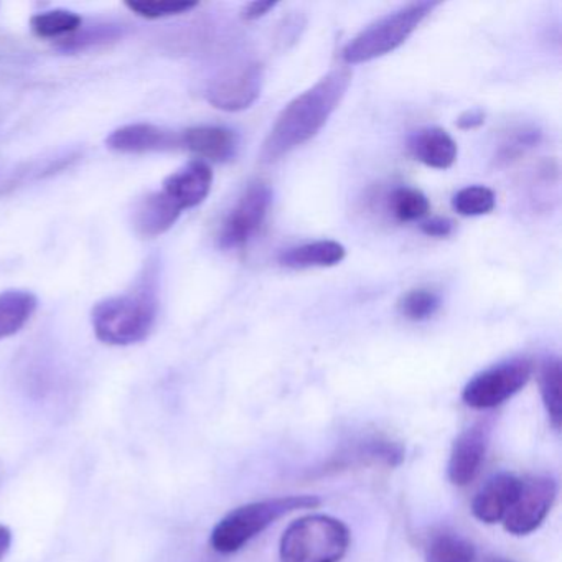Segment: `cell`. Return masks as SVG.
<instances>
[{
    "instance_id": "6da1fadb",
    "label": "cell",
    "mask_w": 562,
    "mask_h": 562,
    "mask_svg": "<svg viewBox=\"0 0 562 562\" xmlns=\"http://www.w3.org/2000/svg\"><path fill=\"white\" fill-rule=\"evenodd\" d=\"M351 77V68L340 65L295 97L276 117L262 143L259 154L262 162H278L314 139L344 101Z\"/></svg>"
},
{
    "instance_id": "7a4b0ae2",
    "label": "cell",
    "mask_w": 562,
    "mask_h": 562,
    "mask_svg": "<svg viewBox=\"0 0 562 562\" xmlns=\"http://www.w3.org/2000/svg\"><path fill=\"white\" fill-rule=\"evenodd\" d=\"M159 312L156 276H146L133 291L98 302L91 312L97 338L113 347L140 344L154 330Z\"/></svg>"
},
{
    "instance_id": "3957f363",
    "label": "cell",
    "mask_w": 562,
    "mask_h": 562,
    "mask_svg": "<svg viewBox=\"0 0 562 562\" xmlns=\"http://www.w3.org/2000/svg\"><path fill=\"white\" fill-rule=\"evenodd\" d=\"M321 498L314 495L278 496L248 503L220 519L210 536V544L220 554H233L245 548L251 539L289 513L317 508Z\"/></svg>"
},
{
    "instance_id": "277c9868",
    "label": "cell",
    "mask_w": 562,
    "mask_h": 562,
    "mask_svg": "<svg viewBox=\"0 0 562 562\" xmlns=\"http://www.w3.org/2000/svg\"><path fill=\"white\" fill-rule=\"evenodd\" d=\"M439 5V2L420 0L383 15L345 45L341 60L347 67H351L393 54L401 45L406 44L407 38Z\"/></svg>"
},
{
    "instance_id": "5b68a950",
    "label": "cell",
    "mask_w": 562,
    "mask_h": 562,
    "mask_svg": "<svg viewBox=\"0 0 562 562\" xmlns=\"http://www.w3.org/2000/svg\"><path fill=\"white\" fill-rule=\"evenodd\" d=\"M350 529L341 519L311 515L295 519L279 546L282 562H340L350 548Z\"/></svg>"
},
{
    "instance_id": "8992f818",
    "label": "cell",
    "mask_w": 562,
    "mask_h": 562,
    "mask_svg": "<svg viewBox=\"0 0 562 562\" xmlns=\"http://www.w3.org/2000/svg\"><path fill=\"white\" fill-rule=\"evenodd\" d=\"M532 363L528 358H512L480 371L465 384L462 400L472 409L485 411L512 400L531 380Z\"/></svg>"
},
{
    "instance_id": "52a82bcc",
    "label": "cell",
    "mask_w": 562,
    "mask_h": 562,
    "mask_svg": "<svg viewBox=\"0 0 562 562\" xmlns=\"http://www.w3.org/2000/svg\"><path fill=\"white\" fill-rule=\"evenodd\" d=\"M271 203V187L265 182L251 183L223 222L220 246L223 249L245 248L265 225Z\"/></svg>"
},
{
    "instance_id": "ba28073f",
    "label": "cell",
    "mask_w": 562,
    "mask_h": 562,
    "mask_svg": "<svg viewBox=\"0 0 562 562\" xmlns=\"http://www.w3.org/2000/svg\"><path fill=\"white\" fill-rule=\"evenodd\" d=\"M265 68L259 61H245L223 71L210 83L206 100L216 110L239 113L261 97Z\"/></svg>"
},
{
    "instance_id": "9c48e42d",
    "label": "cell",
    "mask_w": 562,
    "mask_h": 562,
    "mask_svg": "<svg viewBox=\"0 0 562 562\" xmlns=\"http://www.w3.org/2000/svg\"><path fill=\"white\" fill-rule=\"evenodd\" d=\"M558 496V483L551 476L536 475L521 480L518 496L503 518V526L513 536L536 531L551 512Z\"/></svg>"
},
{
    "instance_id": "30bf717a",
    "label": "cell",
    "mask_w": 562,
    "mask_h": 562,
    "mask_svg": "<svg viewBox=\"0 0 562 562\" xmlns=\"http://www.w3.org/2000/svg\"><path fill=\"white\" fill-rule=\"evenodd\" d=\"M488 427L483 424L469 427L453 440L447 476L456 486H467L479 476L488 449Z\"/></svg>"
},
{
    "instance_id": "8fae6325",
    "label": "cell",
    "mask_w": 562,
    "mask_h": 562,
    "mask_svg": "<svg viewBox=\"0 0 562 562\" xmlns=\"http://www.w3.org/2000/svg\"><path fill=\"white\" fill-rule=\"evenodd\" d=\"M212 167L203 160H193L164 180L162 192L183 212L202 205L212 192Z\"/></svg>"
},
{
    "instance_id": "7c38bea8",
    "label": "cell",
    "mask_w": 562,
    "mask_h": 562,
    "mask_svg": "<svg viewBox=\"0 0 562 562\" xmlns=\"http://www.w3.org/2000/svg\"><path fill=\"white\" fill-rule=\"evenodd\" d=\"M106 146L114 153L121 154H147L164 153V150L182 147L180 136L154 126V124H127L111 133L106 139Z\"/></svg>"
},
{
    "instance_id": "4fadbf2b",
    "label": "cell",
    "mask_w": 562,
    "mask_h": 562,
    "mask_svg": "<svg viewBox=\"0 0 562 562\" xmlns=\"http://www.w3.org/2000/svg\"><path fill=\"white\" fill-rule=\"evenodd\" d=\"M519 486L521 480L509 473L493 476L473 498V516L485 525L502 522L518 496Z\"/></svg>"
},
{
    "instance_id": "5bb4252c",
    "label": "cell",
    "mask_w": 562,
    "mask_h": 562,
    "mask_svg": "<svg viewBox=\"0 0 562 562\" xmlns=\"http://www.w3.org/2000/svg\"><path fill=\"white\" fill-rule=\"evenodd\" d=\"M180 143L203 162H228L236 156L239 146L235 131L223 126L190 127L183 131Z\"/></svg>"
},
{
    "instance_id": "9a60e30c",
    "label": "cell",
    "mask_w": 562,
    "mask_h": 562,
    "mask_svg": "<svg viewBox=\"0 0 562 562\" xmlns=\"http://www.w3.org/2000/svg\"><path fill=\"white\" fill-rule=\"evenodd\" d=\"M407 149L414 159L437 170L450 169L459 156V147L453 137L442 127L436 126L411 134Z\"/></svg>"
},
{
    "instance_id": "2e32d148",
    "label": "cell",
    "mask_w": 562,
    "mask_h": 562,
    "mask_svg": "<svg viewBox=\"0 0 562 562\" xmlns=\"http://www.w3.org/2000/svg\"><path fill=\"white\" fill-rule=\"evenodd\" d=\"M182 215V210L173 203L166 193H150L144 196L133 213V225L140 238H157L169 232L177 220Z\"/></svg>"
},
{
    "instance_id": "e0dca14e",
    "label": "cell",
    "mask_w": 562,
    "mask_h": 562,
    "mask_svg": "<svg viewBox=\"0 0 562 562\" xmlns=\"http://www.w3.org/2000/svg\"><path fill=\"white\" fill-rule=\"evenodd\" d=\"M347 256V249L338 241L321 239L285 249L279 255V265L289 269L334 268Z\"/></svg>"
},
{
    "instance_id": "ac0fdd59",
    "label": "cell",
    "mask_w": 562,
    "mask_h": 562,
    "mask_svg": "<svg viewBox=\"0 0 562 562\" xmlns=\"http://www.w3.org/2000/svg\"><path fill=\"white\" fill-rule=\"evenodd\" d=\"M38 307V299L29 291L0 294V340L19 334Z\"/></svg>"
},
{
    "instance_id": "d6986e66",
    "label": "cell",
    "mask_w": 562,
    "mask_h": 562,
    "mask_svg": "<svg viewBox=\"0 0 562 562\" xmlns=\"http://www.w3.org/2000/svg\"><path fill=\"white\" fill-rule=\"evenodd\" d=\"M538 380L546 413H548L552 427L559 430L562 423L561 360L558 357L546 358L539 367Z\"/></svg>"
},
{
    "instance_id": "ffe728a7",
    "label": "cell",
    "mask_w": 562,
    "mask_h": 562,
    "mask_svg": "<svg viewBox=\"0 0 562 562\" xmlns=\"http://www.w3.org/2000/svg\"><path fill=\"white\" fill-rule=\"evenodd\" d=\"M424 559L426 562H473L475 548L456 532L440 531L427 542Z\"/></svg>"
},
{
    "instance_id": "44dd1931",
    "label": "cell",
    "mask_w": 562,
    "mask_h": 562,
    "mask_svg": "<svg viewBox=\"0 0 562 562\" xmlns=\"http://www.w3.org/2000/svg\"><path fill=\"white\" fill-rule=\"evenodd\" d=\"M81 25H83V19L77 12L65 11V9L42 12L31 19L32 32L45 41L70 37L80 31Z\"/></svg>"
},
{
    "instance_id": "7402d4cb",
    "label": "cell",
    "mask_w": 562,
    "mask_h": 562,
    "mask_svg": "<svg viewBox=\"0 0 562 562\" xmlns=\"http://www.w3.org/2000/svg\"><path fill=\"white\" fill-rule=\"evenodd\" d=\"M390 210L397 222H417L429 213L430 203L420 190L400 187L390 195Z\"/></svg>"
},
{
    "instance_id": "603a6c76",
    "label": "cell",
    "mask_w": 562,
    "mask_h": 562,
    "mask_svg": "<svg viewBox=\"0 0 562 562\" xmlns=\"http://www.w3.org/2000/svg\"><path fill=\"white\" fill-rule=\"evenodd\" d=\"M440 297L432 289H411L397 302L401 315L411 322H424L434 317L440 308Z\"/></svg>"
},
{
    "instance_id": "cb8c5ba5",
    "label": "cell",
    "mask_w": 562,
    "mask_h": 562,
    "mask_svg": "<svg viewBox=\"0 0 562 562\" xmlns=\"http://www.w3.org/2000/svg\"><path fill=\"white\" fill-rule=\"evenodd\" d=\"M496 196L492 189L470 186L453 195L452 206L462 216L488 215L495 210Z\"/></svg>"
},
{
    "instance_id": "d4e9b609",
    "label": "cell",
    "mask_w": 562,
    "mask_h": 562,
    "mask_svg": "<svg viewBox=\"0 0 562 562\" xmlns=\"http://www.w3.org/2000/svg\"><path fill=\"white\" fill-rule=\"evenodd\" d=\"M126 8L134 14L149 21L159 19L176 18V15L189 14L193 9L199 8V2L189 0H131Z\"/></svg>"
},
{
    "instance_id": "484cf974",
    "label": "cell",
    "mask_w": 562,
    "mask_h": 562,
    "mask_svg": "<svg viewBox=\"0 0 562 562\" xmlns=\"http://www.w3.org/2000/svg\"><path fill=\"white\" fill-rule=\"evenodd\" d=\"M539 136L541 133L536 130H519L503 144L502 149L498 153L499 162H513L518 159L519 156L526 153V150L535 147L539 143Z\"/></svg>"
},
{
    "instance_id": "4316f807",
    "label": "cell",
    "mask_w": 562,
    "mask_h": 562,
    "mask_svg": "<svg viewBox=\"0 0 562 562\" xmlns=\"http://www.w3.org/2000/svg\"><path fill=\"white\" fill-rule=\"evenodd\" d=\"M420 232L430 238H447L452 235L453 223L447 218H430L420 225Z\"/></svg>"
},
{
    "instance_id": "83f0119b",
    "label": "cell",
    "mask_w": 562,
    "mask_h": 562,
    "mask_svg": "<svg viewBox=\"0 0 562 562\" xmlns=\"http://www.w3.org/2000/svg\"><path fill=\"white\" fill-rule=\"evenodd\" d=\"M278 8V2L272 0H256V2H249L245 9H243L241 18L245 21H258V19L265 18L269 12L274 11Z\"/></svg>"
},
{
    "instance_id": "f1b7e54d",
    "label": "cell",
    "mask_w": 562,
    "mask_h": 562,
    "mask_svg": "<svg viewBox=\"0 0 562 562\" xmlns=\"http://www.w3.org/2000/svg\"><path fill=\"white\" fill-rule=\"evenodd\" d=\"M485 124V113L479 108L475 110L465 111L457 117V127L462 131L479 130L480 126Z\"/></svg>"
},
{
    "instance_id": "f546056e",
    "label": "cell",
    "mask_w": 562,
    "mask_h": 562,
    "mask_svg": "<svg viewBox=\"0 0 562 562\" xmlns=\"http://www.w3.org/2000/svg\"><path fill=\"white\" fill-rule=\"evenodd\" d=\"M12 546V531L8 526L0 525V561L8 555Z\"/></svg>"
},
{
    "instance_id": "4dcf8cb0",
    "label": "cell",
    "mask_w": 562,
    "mask_h": 562,
    "mask_svg": "<svg viewBox=\"0 0 562 562\" xmlns=\"http://www.w3.org/2000/svg\"><path fill=\"white\" fill-rule=\"evenodd\" d=\"M485 562H515V561H508V559L492 558V559H486Z\"/></svg>"
}]
</instances>
